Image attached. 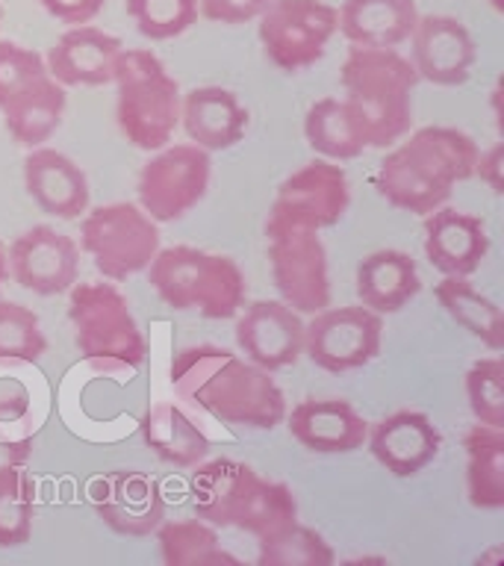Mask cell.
<instances>
[{"mask_svg":"<svg viewBox=\"0 0 504 566\" xmlns=\"http://www.w3.org/2000/svg\"><path fill=\"white\" fill-rule=\"evenodd\" d=\"M171 387L195 419L207 413L224 424L272 431L286 416V398L272 371L239 360L219 345L180 348L171 360Z\"/></svg>","mask_w":504,"mask_h":566,"instance_id":"cell-1","label":"cell"},{"mask_svg":"<svg viewBox=\"0 0 504 566\" xmlns=\"http://www.w3.org/2000/svg\"><path fill=\"white\" fill-rule=\"evenodd\" d=\"M477 145L454 127H422L380 159L375 189L392 207L428 216L451 198L460 180L475 177Z\"/></svg>","mask_w":504,"mask_h":566,"instance_id":"cell-2","label":"cell"},{"mask_svg":"<svg viewBox=\"0 0 504 566\" xmlns=\"http://www.w3.org/2000/svg\"><path fill=\"white\" fill-rule=\"evenodd\" d=\"M192 507L212 528H239L256 539L298 522V502L286 484L263 481L254 467L219 458L201 463L192 475Z\"/></svg>","mask_w":504,"mask_h":566,"instance_id":"cell-3","label":"cell"},{"mask_svg":"<svg viewBox=\"0 0 504 566\" xmlns=\"http://www.w3.org/2000/svg\"><path fill=\"white\" fill-rule=\"evenodd\" d=\"M345 101L354 106L366 130V148H389L410 133L413 88L419 83L413 62L396 48L351 44L339 71Z\"/></svg>","mask_w":504,"mask_h":566,"instance_id":"cell-4","label":"cell"},{"mask_svg":"<svg viewBox=\"0 0 504 566\" xmlns=\"http://www.w3.org/2000/svg\"><path fill=\"white\" fill-rule=\"evenodd\" d=\"M148 283L171 310H198L203 318L237 316L245 304V274L224 254L171 245L148 263Z\"/></svg>","mask_w":504,"mask_h":566,"instance_id":"cell-5","label":"cell"},{"mask_svg":"<svg viewBox=\"0 0 504 566\" xmlns=\"http://www.w3.org/2000/svg\"><path fill=\"white\" fill-rule=\"evenodd\" d=\"M113 80L118 86L115 118L124 139L139 150L166 148L180 124V86L162 60L145 48H122Z\"/></svg>","mask_w":504,"mask_h":566,"instance_id":"cell-6","label":"cell"},{"mask_svg":"<svg viewBox=\"0 0 504 566\" xmlns=\"http://www.w3.org/2000/svg\"><path fill=\"white\" fill-rule=\"evenodd\" d=\"M69 322L74 345L88 363L104 371L130 375L145 363L148 345L115 283L83 281L71 286Z\"/></svg>","mask_w":504,"mask_h":566,"instance_id":"cell-7","label":"cell"},{"mask_svg":"<svg viewBox=\"0 0 504 566\" xmlns=\"http://www.w3.org/2000/svg\"><path fill=\"white\" fill-rule=\"evenodd\" d=\"M80 245L106 281L122 283L145 272L159 251L157 221L130 201L101 203L80 224Z\"/></svg>","mask_w":504,"mask_h":566,"instance_id":"cell-8","label":"cell"},{"mask_svg":"<svg viewBox=\"0 0 504 566\" xmlns=\"http://www.w3.org/2000/svg\"><path fill=\"white\" fill-rule=\"evenodd\" d=\"M260 44L281 71L309 69L336 33V9L325 0H272L260 12Z\"/></svg>","mask_w":504,"mask_h":566,"instance_id":"cell-9","label":"cell"},{"mask_svg":"<svg viewBox=\"0 0 504 566\" xmlns=\"http://www.w3.org/2000/svg\"><path fill=\"white\" fill-rule=\"evenodd\" d=\"M272 281L283 304L295 313H318L330 307L327 281V251L318 230L309 228H265Z\"/></svg>","mask_w":504,"mask_h":566,"instance_id":"cell-10","label":"cell"},{"mask_svg":"<svg viewBox=\"0 0 504 566\" xmlns=\"http://www.w3.org/2000/svg\"><path fill=\"white\" fill-rule=\"evenodd\" d=\"M384 318L375 310L351 304V307L318 310L304 325V354L318 369L343 371L363 369L380 354Z\"/></svg>","mask_w":504,"mask_h":566,"instance_id":"cell-11","label":"cell"},{"mask_svg":"<svg viewBox=\"0 0 504 566\" xmlns=\"http://www.w3.org/2000/svg\"><path fill=\"white\" fill-rule=\"evenodd\" d=\"M351 203L348 177L327 159H313L298 171H292L272 203L265 228H334Z\"/></svg>","mask_w":504,"mask_h":566,"instance_id":"cell-12","label":"cell"},{"mask_svg":"<svg viewBox=\"0 0 504 566\" xmlns=\"http://www.w3.org/2000/svg\"><path fill=\"white\" fill-rule=\"evenodd\" d=\"M210 154L198 145L159 148L139 171V207L154 221H177L210 186Z\"/></svg>","mask_w":504,"mask_h":566,"instance_id":"cell-13","label":"cell"},{"mask_svg":"<svg viewBox=\"0 0 504 566\" xmlns=\"http://www.w3.org/2000/svg\"><path fill=\"white\" fill-rule=\"evenodd\" d=\"M92 507L106 528L122 537H148L166 520V499L150 475L139 469H115L92 481Z\"/></svg>","mask_w":504,"mask_h":566,"instance_id":"cell-14","label":"cell"},{"mask_svg":"<svg viewBox=\"0 0 504 566\" xmlns=\"http://www.w3.org/2000/svg\"><path fill=\"white\" fill-rule=\"evenodd\" d=\"M7 269L21 290L35 295H60L77 283L80 248L60 230L35 224L9 245Z\"/></svg>","mask_w":504,"mask_h":566,"instance_id":"cell-15","label":"cell"},{"mask_svg":"<svg viewBox=\"0 0 504 566\" xmlns=\"http://www.w3.org/2000/svg\"><path fill=\"white\" fill-rule=\"evenodd\" d=\"M51 407V384L35 363L0 357V446L27 454Z\"/></svg>","mask_w":504,"mask_h":566,"instance_id":"cell-16","label":"cell"},{"mask_svg":"<svg viewBox=\"0 0 504 566\" xmlns=\"http://www.w3.org/2000/svg\"><path fill=\"white\" fill-rule=\"evenodd\" d=\"M413 69L433 86H463L477 60L472 33L460 18L419 15L413 33Z\"/></svg>","mask_w":504,"mask_h":566,"instance_id":"cell-17","label":"cell"},{"mask_svg":"<svg viewBox=\"0 0 504 566\" xmlns=\"http://www.w3.org/2000/svg\"><path fill=\"white\" fill-rule=\"evenodd\" d=\"M237 345L260 369H286L304 354V322L283 301H254L239 316Z\"/></svg>","mask_w":504,"mask_h":566,"instance_id":"cell-18","label":"cell"},{"mask_svg":"<svg viewBox=\"0 0 504 566\" xmlns=\"http://www.w3.org/2000/svg\"><path fill=\"white\" fill-rule=\"evenodd\" d=\"M366 440L375 460L396 478L419 475L422 469L431 467L442 449L440 428L416 410L384 416L380 422L371 424Z\"/></svg>","mask_w":504,"mask_h":566,"instance_id":"cell-19","label":"cell"},{"mask_svg":"<svg viewBox=\"0 0 504 566\" xmlns=\"http://www.w3.org/2000/svg\"><path fill=\"white\" fill-rule=\"evenodd\" d=\"M424 254L442 274L469 277L490 254L484 221L454 207H437L424 216Z\"/></svg>","mask_w":504,"mask_h":566,"instance_id":"cell-20","label":"cell"},{"mask_svg":"<svg viewBox=\"0 0 504 566\" xmlns=\"http://www.w3.org/2000/svg\"><path fill=\"white\" fill-rule=\"evenodd\" d=\"M290 433L316 454H348L363 449L369 422L345 398H304L292 407Z\"/></svg>","mask_w":504,"mask_h":566,"instance_id":"cell-21","label":"cell"},{"mask_svg":"<svg viewBox=\"0 0 504 566\" xmlns=\"http://www.w3.org/2000/svg\"><path fill=\"white\" fill-rule=\"evenodd\" d=\"M27 195L39 210L62 221L80 219L88 210V180L71 157L53 148H30L24 159Z\"/></svg>","mask_w":504,"mask_h":566,"instance_id":"cell-22","label":"cell"},{"mask_svg":"<svg viewBox=\"0 0 504 566\" xmlns=\"http://www.w3.org/2000/svg\"><path fill=\"white\" fill-rule=\"evenodd\" d=\"M122 42L92 24L71 27L48 51V74L60 86H106L113 83Z\"/></svg>","mask_w":504,"mask_h":566,"instance_id":"cell-23","label":"cell"},{"mask_svg":"<svg viewBox=\"0 0 504 566\" xmlns=\"http://www.w3.org/2000/svg\"><path fill=\"white\" fill-rule=\"evenodd\" d=\"M180 124L198 148L228 150L245 136L248 109L239 104L237 92L201 86L180 101Z\"/></svg>","mask_w":504,"mask_h":566,"instance_id":"cell-24","label":"cell"},{"mask_svg":"<svg viewBox=\"0 0 504 566\" xmlns=\"http://www.w3.org/2000/svg\"><path fill=\"white\" fill-rule=\"evenodd\" d=\"M139 428L141 440L171 467H198L210 454V433L180 401H154Z\"/></svg>","mask_w":504,"mask_h":566,"instance_id":"cell-25","label":"cell"},{"mask_svg":"<svg viewBox=\"0 0 504 566\" xmlns=\"http://www.w3.org/2000/svg\"><path fill=\"white\" fill-rule=\"evenodd\" d=\"M419 21L416 0H345L336 12V30L363 48H398Z\"/></svg>","mask_w":504,"mask_h":566,"instance_id":"cell-26","label":"cell"},{"mask_svg":"<svg viewBox=\"0 0 504 566\" xmlns=\"http://www.w3.org/2000/svg\"><path fill=\"white\" fill-rule=\"evenodd\" d=\"M422 281L416 260L405 251H375L363 256L357 265V298L363 307L375 310L378 316H389L407 307L419 295Z\"/></svg>","mask_w":504,"mask_h":566,"instance_id":"cell-27","label":"cell"},{"mask_svg":"<svg viewBox=\"0 0 504 566\" xmlns=\"http://www.w3.org/2000/svg\"><path fill=\"white\" fill-rule=\"evenodd\" d=\"M65 104H69L65 86H60L51 74H42L30 86L21 88L15 97H9L0 109H3L9 136L21 148H39L42 142H48L60 130Z\"/></svg>","mask_w":504,"mask_h":566,"instance_id":"cell-28","label":"cell"},{"mask_svg":"<svg viewBox=\"0 0 504 566\" xmlns=\"http://www.w3.org/2000/svg\"><path fill=\"white\" fill-rule=\"evenodd\" d=\"M304 136L316 154L327 159H354L366 150V130L354 106L339 97H322L307 109L304 118Z\"/></svg>","mask_w":504,"mask_h":566,"instance_id":"cell-29","label":"cell"},{"mask_svg":"<svg viewBox=\"0 0 504 566\" xmlns=\"http://www.w3.org/2000/svg\"><path fill=\"white\" fill-rule=\"evenodd\" d=\"M469 502L481 511L504 507V428L477 422L463 440Z\"/></svg>","mask_w":504,"mask_h":566,"instance_id":"cell-30","label":"cell"},{"mask_svg":"<svg viewBox=\"0 0 504 566\" xmlns=\"http://www.w3.org/2000/svg\"><path fill=\"white\" fill-rule=\"evenodd\" d=\"M445 313L458 322L463 331L481 339L486 348L502 352L504 348V325H502V307L493 298H486L484 292H477L466 277L458 274H445V281L437 283L433 290Z\"/></svg>","mask_w":504,"mask_h":566,"instance_id":"cell-31","label":"cell"},{"mask_svg":"<svg viewBox=\"0 0 504 566\" xmlns=\"http://www.w3.org/2000/svg\"><path fill=\"white\" fill-rule=\"evenodd\" d=\"M159 552L168 566H239V557L221 548V539L210 522L180 520L157 528Z\"/></svg>","mask_w":504,"mask_h":566,"instance_id":"cell-32","label":"cell"},{"mask_svg":"<svg viewBox=\"0 0 504 566\" xmlns=\"http://www.w3.org/2000/svg\"><path fill=\"white\" fill-rule=\"evenodd\" d=\"M35 484L24 463L0 467V548L24 546L33 534Z\"/></svg>","mask_w":504,"mask_h":566,"instance_id":"cell-33","label":"cell"},{"mask_svg":"<svg viewBox=\"0 0 504 566\" xmlns=\"http://www.w3.org/2000/svg\"><path fill=\"white\" fill-rule=\"evenodd\" d=\"M260 566H334L336 555L318 531L292 522L290 528L260 539Z\"/></svg>","mask_w":504,"mask_h":566,"instance_id":"cell-34","label":"cell"},{"mask_svg":"<svg viewBox=\"0 0 504 566\" xmlns=\"http://www.w3.org/2000/svg\"><path fill=\"white\" fill-rule=\"evenodd\" d=\"M124 9L150 42L183 35L198 21V0H127Z\"/></svg>","mask_w":504,"mask_h":566,"instance_id":"cell-35","label":"cell"},{"mask_svg":"<svg viewBox=\"0 0 504 566\" xmlns=\"http://www.w3.org/2000/svg\"><path fill=\"white\" fill-rule=\"evenodd\" d=\"M48 352L42 322L18 301H0V357L35 363Z\"/></svg>","mask_w":504,"mask_h":566,"instance_id":"cell-36","label":"cell"},{"mask_svg":"<svg viewBox=\"0 0 504 566\" xmlns=\"http://www.w3.org/2000/svg\"><path fill=\"white\" fill-rule=\"evenodd\" d=\"M469 407L477 422L504 428V363L484 357L466 371Z\"/></svg>","mask_w":504,"mask_h":566,"instance_id":"cell-37","label":"cell"},{"mask_svg":"<svg viewBox=\"0 0 504 566\" xmlns=\"http://www.w3.org/2000/svg\"><path fill=\"white\" fill-rule=\"evenodd\" d=\"M42 74H48L42 53L18 42H0V106Z\"/></svg>","mask_w":504,"mask_h":566,"instance_id":"cell-38","label":"cell"},{"mask_svg":"<svg viewBox=\"0 0 504 566\" xmlns=\"http://www.w3.org/2000/svg\"><path fill=\"white\" fill-rule=\"evenodd\" d=\"M272 0H198V9L207 21H216V24H248L260 18L265 7Z\"/></svg>","mask_w":504,"mask_h":566,"instance_id":"cell-39","label":"cell"},{"mask_svg":"<svg viewBox=\"0 0 504 566\" xmlns=\"http://www.w3.org/2000/svg\"><path fill=\"white\" fill-rule=\"evenodd\" d=\"M39 3L48 9V15H53L56 21L71 27L95 21L101 15V9L106 7V0H39Z\"/></svg>","mask_w":504,"mask_h":566,"instance_id":"cell-40","label":"cell"},{"mask_svg":"<svg viewBox=\"0 0 504 566\" xmlns=\"http://www.w3.org/2000/svg\"><path fill=\"white\" fill-rule=\"evenodd\" d=\"M502 159H504V145H493V148L486 150V154H477V166H475V175H481L490 189L495 195L504 192V184H502Z\"/></svg>","mask_w":504,"mask_h":566,"instance_id":"cell-41","label":"cell"},{"mask_svg":"<svg viewBox=\"0 0 504 566\" xmlns=\"http://www.w3.org/2000/svg\"><path fill=\"white\" fill-rule=\"evenodd\" d=\"M7 254H3V245H0V290H3V281H7Z\"/></svg>","mask_w":504,"mask_h":566,"instance_id":"cell-42","label":"cell"},{"mask_svg":"<svg viewBox=\"0 0 504 566\" xmlns=\"http://www.w3.org/2000/svg\"><path fill=\"white\" fill-rule=\"evenodd\" d=\"M490 7H493L495 12H504V0H490Z\"/></svg>","mask_w":504,"mask_h":566,"instance_id":"cell-43","label":"cell"},{"mask_svg":"<svg viewBox=\"0 0 504 566\" xmlns=\"http://www.w3.org/2000/svg\"><path fill=\"white\" fill-rule=\"evenodd\" d=\"M0 18H3V9H0Z\"/></svg>","mask_w":504,"mask_h":566,"instance_id":"cell-44","label":"cell"}]
</instances>
